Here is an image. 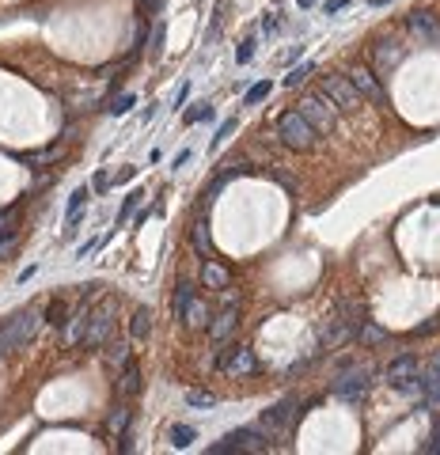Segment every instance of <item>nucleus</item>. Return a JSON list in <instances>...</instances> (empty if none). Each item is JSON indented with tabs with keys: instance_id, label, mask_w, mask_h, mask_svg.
<instances>
[{
	"instance_id": "obj_3",
	"label": "nucleus",
	"mask_w": 440,
	"mask_h": 455,
	"mask_svg": "<svg viewBox=\"0 0 440 455\" xmlns=\"http://www.w3.org/2000/svg\"><path fill=\"white\" fill-rule=\"evenodd\" d=\"M312 402H319V398H312ZM312 402H304V406H300V398H296V395H285L281 402H273L270 410H262L258 429H262V432H270V437H289L292 421L300 417Z\"/></svg>"
},
{
	"instance_id": "obj_35",
	"label": "nucleus",
	"mask_w": 440,
	"mask_h": 455,
	"mask_svg": "<svg viewBox=\"0 0 440 455\" xmlns=\"http://www.w3.org/2000/svg\"><path fill=\"white\" fill-rule=\"evenodd\" d=\"M436 330H440V315H436V319H429V323H422V327H414V330H410V338H414V341H417V338H433Z\"/></svg>"
},
{
	"instance_id": "obj_53",
	"label": "nucleus",
	"mask_w": 440,
	"mask_h": 455,
	"mask_svg": "<svg viewBox=\"0 0 440 455\" xmlns=\"http://www.w3.org/2000/svg\"><path fill=\"white\" fill-rule=\"evenodd\" d=\"M312 4H319V0H300V8H312Z\"/></svg>"
},
{
	"instance_id": "obj_51",
	"label": "nucleus",
	"mask_w": 440,
	"mask_h": 455,
	"mask_svg": "<svg viewBox=\"0 0 440 455\" xmlns=\"http://www.w3.org/2000/svg\"><path fill=\"white\" fill-rule=\"evenodd\" d=\"M141 118H145V121H152V118H156V103H148L145 110H141Z\"/></svg>"
},
{
	"instance_id": "obj_39",
	"label": "nucleus",
	"mask_w": 440,
	"mask_h": 455,
	"mask_svg": "<svg viewBox=\"0 0 440 455\" xmlns=\"http://www.w3.org/2000/svg\"><path fill=\"white\" fill-rule=\"evenodd\" d=\"M99 288H103V285H99V281H87V285L80 288V307H87V304H92V300L99 296Z\"/></svg>"
},
{
	"instance_id": "obj_31",
	"label": "nucleus",
	"mask_w": 440,
	"mask_h": 455,
	"mask_svg": "<svg viewBox=\"0 0 440 455\" xmlns=\"http://www.w3.org/2000/svg\"><path fill=\"white\" fill-rule=\"evenodd\" d=\"M16 239H19V228H16V224H4V228H0V258H4V254L16 247Z\"/></svg>"
},
{
	"instance_id": "obj_38",
	"label": "nucleus",
	"mask_w": 440,
	"mask_h": 455,
	"mask_svg": "<svg viewBox=\"0 0 440 455\" xmlns=\"http://www.w3.org/2000/svg\"><path fill=\"white\" fill-rule=\"evenodd\" d=\"M425 455H440V417H436V425H433V432H429V444L422 448Z\"/></svg>"
},
{
	"instance_id": "obj_49",
	"label": "nucleus",
	"mask_w": 440,
	"mask_h": 455,
	"mask_svg": "<svg viewBox=\"0 0 440 455\" xmlns=\"http://www.w3.org/2000/svg\"><path fill=\"white\" fill-rule=\"evenodd\" d=\"M281 23H277V16H266V19H262V31H266V35H270V31H277Z\"/></svg>"
},
{
	"instance_id": "obj_34",
	"label": "nucleus",
	"mask_w": 440,
	"mask_h": 455,
	"mask_svg": "<svg viewBox=\"0 0 440 455\" xmlns=\"http://www.w3.org/2000/svg\"><path fill=\"white\" fill-rule=\"evenodd\" d=\"M224 186H228V175H216V179H213V186H205V190H202V205H209V202H213V197H216L220 190H224Z\"/></svg>"
},
{
	"instance_id": "obj_6",
	"label": "nucleus",
	"mask_w": 440,
	"mask_h": 455,
	"mask_svg": "<svg viewBox=\"0 0 440 455\" xmlns=\"http://www.w3.org/2000/svg\"><path fill=\"white\" fill-rule=\"evenodd\" d=\"M110 323H114V300H103L92 315H87V327L76 334V346L80 349H99L110 334Z\"/></svg>"
},
{
	"instance_id": "obj_28",
	"label": "nucleus",
	"mask_w": 440,
	"mask_h": 455,
	"mask_svg": "<svg viewBox=\"0 0 440 455\" xmlns=\"http://www.w3.org/2000/svg\"><path fill=\"white\" fill-rule=\"evenodd\" d=\"M209 118H213V106H209V103H194L182 114V126H197V121H209Z\"/></svg>"
},
{
	"instance_id": "obj_33",
	"label": "nucleus",
	"mask_w": 440,
	"mask_h": 455,
	"mask_svg": "<svg viewBox=\"0 0 440 455\" xmlns=\"http://www.w3.org/2000/svg\"><path fill=\"white\" fill-rule=\"evenodd\" d=\"M87 197H92V190H87V186H76L72 197H69V213H80V209L87 205ZM69 213H65V216H69Z\"/></svg>"
},
{
	"instance_id": "obj_46",
	"label": "nucleus",
	"mask_w": 440,
	"mask_h": 455,
	"mask_svg": "<svg viewBox=\"0 0 440 455\" xmlns=\"http://www.w3.org/2000/svg\"><path fill=\"white\" fill-rule=\"evenodd\" d=\"M186 99H190V84H182V87H179V95H175V110H182V106H186Z\"/></svg>"
},
{
	"instance_id": "obj_12",
	"label": "nucleus",
	"mask_w": 440,
	"mask_h": 455,
	"mask_svg": "<svg viewBox=\"0 0 440 455\" xmlns=\"http://www.w3.org/2000/svg\"><path fill=\"white\" fill-rule=\"evenodd\" d=\"M239 327V304H232V300H228V307L224 312H220L216 319H209V341H216V346H224L228 338H232V330Z\"/></svg>"
},
{
	"instance_id": "obj_15",
	"label": "nucleus",
	"mask_w": 440,
	"mask_h": 455,
	"mask_svg": "<svg viewBox=\"0 0 440 455\" xmlns=\"http://www.w3.org/2000/svg\"><path fill=\"white\" fill-rule=\"evenodd\" d=\"M114 387H118V398H137L141 395V387H145V383H141V368H137L133 357L122 364V375L114 380Z\"/></svg>"
},
{
	"instance_id": "obj_45",
	"label": "nucleus",
	"mask_w": 440,
	"mask_h": 455,
	"mask_svg": "<svg viewBox=\"0 0 440 455\" xmlns=\"http://www.w3.org/2000/svg\"><path fill=\"white\" fill-rule=\"evenodd\" d=\"M186 163H190V148H182L179 156L171 160V171H179V168H186Z\"/></svg>"
},
{
	"instance_id": "obj_11",
	"label": "nucleus",
	"mask_w": 440,
	"mask_h": 455,
	"mask_svg": "<svg viewBox=\"0 0 440 455\" xmlns=\"http://www.w3.org/2000/svg\"><path fill=\"white\" fill-rule=\"evenodd\" d=\"M406 27H410V35L414 38H422V46H440V23H436V16L433 12H410L406 16Z\"/></svg>"
},
{
	"instance_id": "obj_18",
	"label": "nucleus",
	"mask_w": 440,
	"mask_h": 455,
	"mask_svg": "<svg viewBox=\"0 0 440 455\" xmlns=\"http://www.w3.org/2000/svg\"><path fill=\"white\" fill-rule=\"evenodd\" d=\"M42 323H50V327H57V330L69 327V300L53 296L50 304H46V312H42Z\"/></svg>"
},
{
	"instance_id": "obj_20",
	"label": "nucleus",
	"mask_w": 440,
	"mask_h": 455,
	"mask_svg": "<svg viewBox=\"0 0 440 455\" xmlns=\"http://www.w3.org/2000/svg\"><path fill=\"white\" fill-rule=\"evenodd\" d=\"M179 319H182V323L190 327V330H205V327H209V307H205L202 300L194 296L190 304H186V312H182Z\"/></svg>"
},
{
	"instance_id": "obj_23",
	"label": "nucleus",
	"mask_w": 440,
	"mask_h": 455,
	"mask_svg": "<svg viewBox=\"0 0 440 455\" xmlns=\"http://www.w3.org/2000/svg\"><path fill=\"white\" fill-rule=\"evenodd\" d=\"M129 421H133V410H129L126 402H118L114 410H110V417H106V429L122 437V432H129Z\"/></svg>"
},
{
	"instance_id": "obj_7",
	"label": "nucleus",
	"mask_w": 440,
	"mask_h": 455,
	"mask_svg": "<svg viewBox=\"0 0 440 455\" xmlns=\"http://www.w3.org/2000/svg\"><path fill=\"white\" fill-rule=\"evenodd\" d=\"M383 380L391 387H399V391H422V361L414 353H402V357H395L383 368Z\"/></svg>"
},
{
	"instance_id": "obj_42",
	"label": "nucleus",
	"mask_w": 440,
	"mask_h": 455,
	"mask_svg": "<svg viewBox=\"0 0 440 455\" xmlns=\"http://www.w3.org/2000/svg\"><path fill=\"white\" fill-rule=\"evenodd\" d=\"M270 179H277V182L285 186V190H296V182H292V175H285V171H273V168H270Z\"/></svg>"
},
{
	"instance_id": "obj_50",
	"label": "nucleus",
	"mask_w": 440,
	"mask_h": 455,
	"mask_svg": "<svg viewBox=\"0 0 440 455\" xmlns=\"http://www.w3.org/2000/svg\"><path fill=\"white\" fill-rule=\"evenodd\" d=\"M137 8H141V12H156L160 0H137Z\"/></svg>"
},
{
	"instance_id": "obj_22",
	"label": "nucleus",
	"mask_w": 440,
	"mask_h": 455,
	"mask_svg": "<svg viewBox=\"0 0 440 455\" xmlns=\"http://www.w3.org/2000/svg\"><path fill=\"white\" fill-rule=\"evenodd\" d=\"M197 296V285L194 281H186V277H179L175 281V292H171V307H175V315H182L186 312V304Z\"/></svg>"
},
{
	"instance_id": "obj_21",
	"label": "nucleus",
	"mask_w": 440,
	"mask_h": 455,
	"mask_svg": "<svg viewBox=\"0 0 440 455\" xmlns=\"http://www.w3.org/2000/svg\"><path fill=\"white\" fill-rule=\"evenodd\" d=\"M129 338L133 341H148L152 338V312L148 307H137L133 319H129Z\"/></svg>"
},
{
	"instance_id": "obj_48",
	"label": "nucleus",
	"mask_w": 440,
	"mask_h": 455,
	"mask_svg": "<svg viewBox=\"0 0 440 455\" xmlns=\"http://www.w3.org/2000/svg\"><path fill=\"white\" fill-rule=\"evenodd\" d=\"M160 46H163V23H156V35H152V50L160 53Z\"/></svg>"
},
{
	"instance_id": "obj_41",
	"label": "nucleus",
	"mask_w": 440,
	"mask_h": 455,
	"mask_svg": "<svg viewBox=\"0 0 440 455\" xmlns=\"http://www.w3.org/2000/svg\"><path fill=\"white\" fill-rule=\"evenodd\" d=\"M103 190H110V175H106V171H99V175H95V182H92V194H103Z\"/></svg>"
},
{
	"instance_id": "obj_29",
	"label": "nucleus",
	"mask_w": 440,
	"mask_h": 455,
	"mask_svg": "<svg viewBox=\"0 0 440 455\" xmlns=\"http://www.w3.org/2000/svg\"><path fill=\"white\" fill-rule=\"evenodd\" d=\"M133 106H137V95H133V92H126V95H118V99H114V103H110L106 110H110L114 118H126Z\"/></svg>"
},
{
	"instance_id": "obj_26",
	"label": "nucleus",
	"mask_w": 440,
	"mask_h": 455,
	"mask_svg": "<svg viewBox=\"0 0 440 455\" xmlns=\"http://www.w3.org/2000/svg\"><path fill=\"white\" fill-rule=\"evenodd\" d=\"M270 92H273V84H270V80L251 84V87H247V95H243V106H258L262 99H270Z\"/></svg>"
},
{
	"instance_id": "obj_52",
	"label": "nucleus",
	"mask_w": 440,
	"mask_h": 455,
	"mask_svg": "<svg viewBox=\"0 0 440 455\" xmlns=\"http://www.w3.org/2000/svg\"><path fill=\"white\" fill-rule=\"evenodd\" d=\"M391 4V0H372V8H387Z\"/></svg>"
},
{
	"instance_id": "obj_13",
	"label": "nucleus",
	"mask_w": 440,
	"mask_h": 455,
	"mask_svg": "<svg viewBox=\"0 0 440 455\" xmlns=\"http://www.w3.org/2000/svg\"><path fill=\"white\" fill-rule=\"evenodd\" d=\"M220 368H224L228 375H255L258 361H255V353H251V349L236 346V349H228V357L220 353Z\"/></svg>"
},
{
	"instance_id": "obj_44",
	"label": "nucleus",
	"mask_w": 440,
	"mask_h": 455,
	"mask_svg": "<svg viewBox=\"0 0 440 455\" xmlns=\"http://www.w3.org/2000/svg\"><path fill=\"white\" fill-rule=\"evenodd\" d=\"M346 4H349V0H323V12H326V16H334V12H342Z\"/></svg>"
},
{
	"instance_id": "obj_37",
	"label": "nucleus",
	"mask_w": 440,
	"mask_h": 455,
	"mask_svg": "<svg viewBox=\"0 0 440 455\" xmlns=\"http://www.w3.org/2000/svg\"><path fill=\"white\" fill-rule=\"evenodd\" d=\"M251 57H255V38H247V42H239V46H236V61L239 65H247Z\"/></svg>"
},
{
	"instance_id": "obj_4",
	"label": "nucleus",
	"mask_w": 440,
	"mask_h": 455,
	"mask_svg": "<svg viewBox=\"0 0 440 455\" xmlns=\"http://www.w3.org/2000/svg\"><path fill=\"white\" fill-rule=\"evenodd\" d=\"M270 448H273V444L266 440V432H262L258 425H243V429L228 432L224 440L209 444V455H228V451H251V455H262V451H270Z\"/></svg>"
},
{
	"instance_id": "obj_10",
	"label": "nucleus",
	"mask_w": 440,
	"mask_h": 455,
	"mask_svg": "<svg viewBox=\"0 0 440 455\" xmlns=\"http://www.w3.org/2000/svg\"><path fill=\"white\" fill-rule=\"evenodd\" d=\"M319 92H323L330 103L338 106V114H346V110H357V106H361V95L353 92V84H349L346 76H323Z\"/></svg>"
},
{
	"instance_id": "obj_17",
	"label": "nucleus",
	"mask_w": 440,
	"mask_h": 455,
	"mask_svg": "<svg viewBox=\"0 0 440 455\" xmlns=\"http://www.w3.org/2000/svg\"><path fill=\"white\" fill-rule=\"evenodd\" d=\"M190 243H194V251H197V258H213V236H209V224L202 216L194 220V228H190Z\"/></svg>"
},
{
	"instance_id": "obj_1",
	"label": "nucleus",
	"mask_w": 440,
	"mask_h": 455,
	"mask_svg": "<svg viewBox=\"0 0 440 455\" xmlns=\"http://www.w3.org/2000/svg\"><path fill=\"white\" fill-rule=\"evenodd\" d=\"M38 327H42L38 307H23V312H16L12 319H4V327H0V353L23 349L27 341L38 334Z\"/></svg>"
},
{
	"instance_id": "obj_30",
	"label": "nucleus",
	"mask_w": 440,
	"mask_h": 455,
	"mask_svg": "<svg viewBox=\"0 0 440 455\" xmlns=\"http://www.w3.org/2000/svg\"><path fill=\"white\" fill-rule=\"evenodd\" d=\"M126 361H129V346H126V341H118V346L106 349V364H110V368H122Z\"/></svg>"
},
{
	"instance_id": "obj_32",
	"label": "nucleus",
	"mask_w": 440,
	"mask_h": 455,
	"mask_svg": "<svg viewBox=\"0 0 440 455\" xmlns=\"http://www.w3.org/2000/svg\"><path fill=\"white\" fill-rule=\"evenodd\" d=\"M141 197H145V194H141V190H133V194H129V197H126V202H122V213H118V224H126V220H129V216H133V213H137V205H141Z\"/></svg>"
},
{
	"instance_id": "obj_25",
	"label": "nucleus",
	"mask_w": 440,
	"mask_h": 455,
	"mask_svg": "<svg viewBox=\"0 0 440 455\" xmlns=\"http://www.w3.org/2000/svg\"><path fill=\"white\" fill-rule=\"evenodd\" d=\"M220 175H228V179H236V175H255V168L247 163V156H232L220 163Z\"/></svg>"
},
{
	"instance_id": "obj_47",
	"label": "nucleus",
	"mask_w": 440,
	"mask_h": 455,
	"mask_svg": "<svg viewBox=\"0 0 440 455\" xmlns=\"http://www.w3.org/2000/svg\"><path fill=\"white\" fill-rule=\"evenodd\" d=\"M35 273H38V265H27V270H19L16 285H27V281H31V277H35Z\"/></svg>"
},
{
	"instance_id": "obj_2",
	"label": "nucleus",
	"mask_w": 440,
	"mask_h": 455,
	"mask_svg": "<svg viewBox=\"0 0 440 455\" xmlns=\"http://www.w3.org/2000/svg\"><path fill=\"white\" fill-rule=\"evenodd\" d=\"M277 141L285 144V148H292V152H312L319 144V133L300 110H285V114L277 118Z\"/></svg>"
},
{
	"instance_id": "obj_16",
	"label": "nucleus",
	"mask_w": 440,
	"mask_h": 455,
	"mask_svg": "<svg viewBox=\"0 0 440 455\" xmlns=\"http://www.w3.org/2000/svg\"><path fill=\"white\" fill-rule=\"evenodd\" d=\"M353 338L361 341V349H372V346H380V341H387V330L376 327L372 319H361V323L353 327Z\"/></svg>"
},
{
	"instance_id": "obj_36",
	"label": "nucleus",
	"mask_w": 440,
	"mask_h": 455,
	"mask_svg": "<svg viewBox=\"0 0 440 455\" xmlns=\"http://www.w3.org/2000/svg\"><path fill=\"white\" fill-rule=\"evenodd\" d=\"M315 65H300V69H292L289 76H285V87H300L304 80H307V72H312Z\"/></svg>"
},
{
	"instance_id": "obj_8",
	"label": "nucleus",
	"mask_w": 440,
	"mask_h": 455,
	"mask_svg": "<svg viewBox=\"0 0 440 455\" xmlns=\"http://www.w3.org/2000/svg\"><path fill=\"white\" fill-rule=\"evenodd\" d=\"M300 114L315 126V133H330V129L338 126V106L330 103L323 92H312V95H307L304 106H300Z\"/></svg>"
},
{
	"instance_id": "obj_9",
	"label": "nucleus",
	"mask_w": 440,
	"mask_h": 455,
	"mask_svg": "<svg viewBox=\"0 0 440 455\" xmlns=\"http://www.w3.org/2000/svg\"><path fill=\"white\" fill-rule=\"evenodd\" d=\"M346 80L353 84V92L361 99H368V103H376V106H387V92L380 87V76H372L368 65H349L346 69Z\"/></svg>"
},
{
	"instance_id": "obj_43",
	"label": "nucleus",
	"mask_w": 440,
	"mask_h": 455,
	"mask_svg": "<svg viewBox=\"0 0 440 455\" xmlns=\"http://www.w3.org/2000/svg\"><path fill=\"white\" fill-rule=\"evenodd\" d=\"M103 243H106V239H92V243H84V247L76 251V258H87V254H95L99 247H103Z\"/></svg>"
},
{
	"instance_id": "obj_24",
	"label": "nucleus",
	"mask_w": 440,
	"mask_h": 455,
	"mask_svg": "<svg viewBox=\"0 0 440 455\" xmlns=\"http://www.w3.org/2000/svg\"><path fill=\"white\" fill-rule=\"evenodd\" d=\"M171 448H190V444L197 440V429L194 425H171Z\"/></svg>"
},
{
	"instance_id": "obj_27",
	"label": "nucleus",
	"mask_w": 440,
	"mask_h": 455,
	"mask_svg": "<svg viewBox=\"0 0 440 455\" xmlns=\"http://www.w3.org/2000/svg\"><path fill=\"white\" fill-rule=\"evenodd\" d=\"M186 406H190V410H213L216 395L213 391H186Z\"/></svg>"
},
{
	"instance_id": "obj_19",
	"label": "nucleus",
	"mask_w": 440,
	"mask_h": 455,
	"mask_svg": "<svg viewBox=\"0 0 440 455\" xmlns=\"http://www.w3.org/2000/svg\"><path fill=\"white\" fill-rule=\"evenodd\" d=\"M197 281H202L205 288H228V281H232V277H228V270H224V265H216L213 258H205V265H202V277H197Z\"/></svg>"
},
{
	"instance_id": "obj_5",
	"label": "nucleus",
	"mask_w": 440,
	"mask_h": 455,
	"mask_svg": "<svg viewBox=\"0 0 440 455\" xmlns=\"http://www.w3.org/2000/svg\"><path fill=\"white\" fill-rule=\"evenodd\" d=\"M368 375H372L368 364H342L334 383H330V391L342 398V402H361V398L368 395Z\"/></svg>"
},
{
	"instance_id": "obj_14",
	"label": "nucleus",
	"mask_w": 440,
	"mask_h": 455,
	"mask_svg": "<svg viewBox=\"0 0 440 455\" xmlns=\"http://www.w3.org/2000/svg\"><path fill=\"white\" fill-rule=\"evenodd\" d=\"M402 46L395 38H376V46H372V61H376V72H391L395 65L402 61Z\"/></svg>"
},
{
	"instance_id": "obj_40",
	"label": "nucleus",
	"mask_w": 440,
	"mask_h": 455,
	"mask_svg": "<svg viewBox=\"0 0 440 455\" xmlns=\"http://www.w3.org/2000/svg\"><path fill=\"white\" fill-rule=\"evenodd\" d=\"M236 126H239V121H236V118H228V121H224V126H220V129H216V137H213V148H216V144H220V141H224V137H232V129H236Z\"/></svg>"
}]
</instances>
